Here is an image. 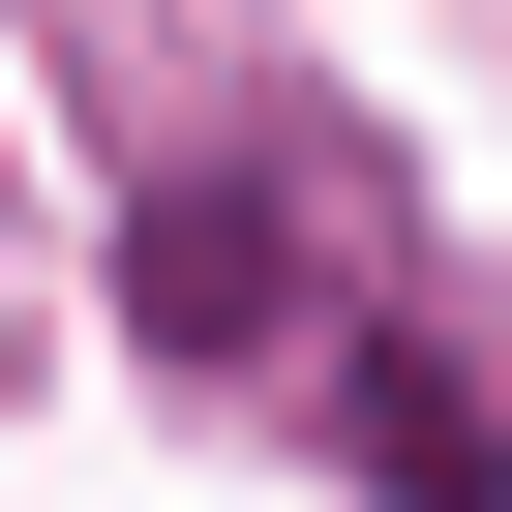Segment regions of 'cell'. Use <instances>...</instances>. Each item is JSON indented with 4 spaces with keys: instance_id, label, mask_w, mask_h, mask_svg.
<instances>
[{
    "instance_id": "obj_1",
    "label": "cell",
    "mask_w": 512,
    "mask_h": 512,
    "mask_svg": "<svg viewBox=\"0 0 512 512\" xmlns=\"http://www.w3.org/2000/svg\"><path fill=\"white\" fill-rule=\"evenodd\" d=\"M121 332L181 392H272L302 422V362H332V151H181L121 211Z\"/></svg>"
},
{
    "instance_id": "obj_2",
    "label": "cell",
    "mask_w": 512,
    "mask_h": 512,
    "mask_svg": "<svg viewBox=\"0 0 512 512\" xmlns=\"http://www.w3.org/2000/svg\"><path fill=\"white\" fill-rule=\"evenodd\" d=\"M302 422H332V452H362L392 512H512V392H482V362H452L422 302H362V332L302 362Z\"/></svg>"
}]
</instances>
